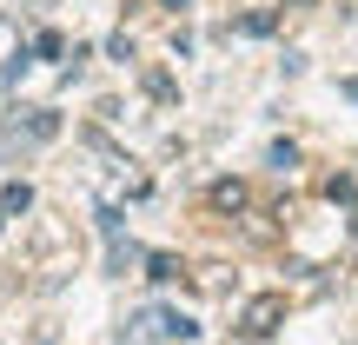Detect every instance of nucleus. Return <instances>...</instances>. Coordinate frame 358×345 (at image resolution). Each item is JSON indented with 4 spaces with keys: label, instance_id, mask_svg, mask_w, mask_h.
Wrapping results in <instances>:
<instances>
[{
    "label": "nucleus",
    "instance_id": "4",
    "mask_svg": "<svg viewBox=\"0 0 358 345\" xmlns=\"http://www.w3.org/2000/svg\"><path fill=\"white\" fill-rule=\"evenodd\" d=\"M213 206H245V186H239V179H226V186H213Z\"/></svg>",
    "mask_w": 358,
    "mask_h": 345
},
{
    "label": "nucleus",
    "instance_id": "2",
    "mask_svg": "<svg viewBox=\"0 0 358 345\" xmlns=\"http://www.w3.org/2000/svg\"><path fill=\"white\" fill-rule=\"evenodd\" d=\"M279 319H285V299L279 293H259L252 306H245L239 325H245V339H272V332H279Z\"/></svg>",
    "mask_w": 358,
    "mask_h": 345
},
{
    "label": "nucleus",
    "instance_id": "3",
    "mask_svg": "<svg viewBox=\"0 0 358 345\" xmlns=\"http://www.w3.org/2000/svg\"><path fill=\"white\" fill-rule=\"evenodd\" d=\"M34 206V186L27 179H7V192H0V213H27Z\"/></svg>",
    "mask_w": 358,
    "mask_h": 345
},
{
    "label": "nucleus",
    "instance_id": "6",
    "mask_svg": "<svg viewBox=\"0 0 358 345\" xmlns=\"http://www.w3.org/2000/svg\"><path fill=\"white\" fill-rule=\"evenodd\" d=\"M146 279H179V266H173L166 253H153V259H146Z\"/></svg>",
    "mask_w": 358,
    "mask_h": 345
},
{
    "label": "nucleus",
    "instance_id": "5",
    "mask_svg": "<svg viewBox=\"0 0 358 345\" xmlns=\"http://www.w3.org/2000/svg\"><path fill=\"white\" fill-rule=\"evenodd\" d=\"M272 27H279V13H245L239 34H272Z\"/></svg>",
    "mask_w": 358,
    "mask_h": 345
},
{
    "label": "nucleus",
    "instance_id": "1",
    "mask_svg": "<svg viewBox=\"0 0 358 345\" xmlns=\"http://www.w3.org/2000/svg\"><path fill=\"white\" fill-rule=\"evenodd\" d=\"M120 345H179V312H166V306L133 312L127 332H120Z\"/></svg>",
    "mask_w": 358,
    "mask_h": 345
},
{
    "label": "nucleus",
    "instance_id": "9",
    "mask_svg": "<svg viewBox=\"0 0 358 345\" xmlns=\"http://www.w3.org/2000/svg\"><path fill=\"white\" fill-rule=\"evenodd\" d=\"M0 219H7V213H0Z\"/></svg>",
    "mask_w": 358,
    "mask_h": 345
},
{
    "label": "nucleus",
    "instance_id": "8",
    "mask_svg": "<svg viewBox=\"0 0 358 345\" xmlns=\"http://www.w3.org/2000/svg\"><path fill=\"white\" fill-rule=\"evenodd\" d=\"M345 93H352V100H358V80H345Z\"/></svg>",
    "mask_w": 358,
    "mask_h": 345
},
{
    "label": "nucleus",
    "instance_id": "7",
    "mask_svg": "<svg viewBox=\"0 0 358 345\" xmlns=\"http://www.w3.org/2000/svg\"><path fill=\"white\" fill-rule=\"evenodd\" d=\"M47 0H0V13H40Z\"/></svg>",
    "mask_w": 358,
    "mask_h": 345
}]
</instances>
